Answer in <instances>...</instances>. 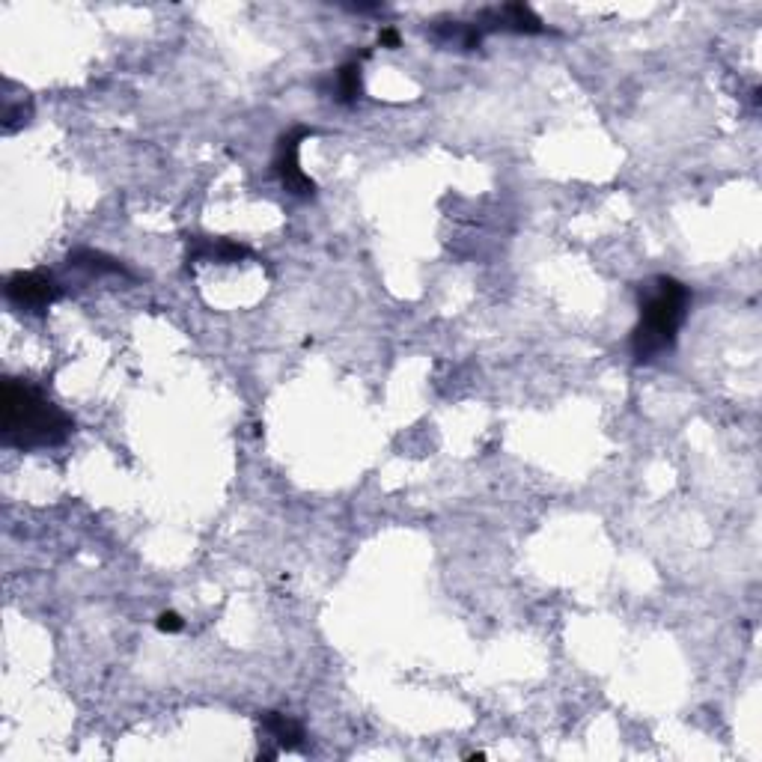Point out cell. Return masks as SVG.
Segmentation results:
<instances>
[{"mask_svg":"<svg viewBox=\"0 0 762 762\" xmlns=\"http://www.w3.org/2000/svg\"><path fill=\"white\" fill-rule=\"evenodd\" d=\"M259 727L262 733L277 742L280 751H298L304 745V730L298 721H292L289 715L283 712H259Z\"/></svg>","mask_w":762,"mask_h":762,"instance_id":"6","label":"cell"},{"mask_svg":"<svg viewBox=\"0 0 762 762\" xmlns=\"http://www.w3.org/2000/svg\"><path fill=\"white\" fill-rule=\"evenodd\" d=\"M191 259H209V262H224V265H233V262H242L245 256H251V251L239 242H230V239H203V236H194L191 239Z\"/></svg>","mask_w":762,"mask_h":762,"instance_id":"7","label":"cell"},{"mask_svg":"<svg viewBox=\"0 0 762 762\" xmlns=\"http://www.w3.org/2000/svg\"><path fill=\"white\" fill-rule=\"evenodd\" d=\"M474 24L480 33H498V30H504V33H545L542 18L524 3L489 6V9L477 12Z\"/></svg>","mask_w":762,"mask_h":762,"instance_id":"5","label":"cell"},{"mask_svg":"<svg viewBox=\"0 0 762 762\" xmlns=\"http://www.w3.org/2000/svg\"><path fill=\"white\" fill-rule=\"evenodd\" d=\"M155 626H158V632H164V635H176V632L185 629V620H182L176 611H164V614H158Z\"/></svg>","mask_w":762,"mask_h":762,"instance_id":"10","label":"cell"},{"mask_svg":"<svg viewBox=\"0 0 762 762\" xmlns=\"http://www.w3.org/2000/svg\"><path fill=\"white\" fill-rule=\"evenodd\" d=\"M69 265L84 268V271H90V274H128L123 262L99 254V251H75V254H69Z\"/></svg>","mask_w":762,"mask_h":762,"instance_id":"9","label":"cell"},{"mask_svg":"<svg viewBox=\"0 0 762 762\" xmlns=\"http://www.w3.org/2000/svg\"><path fill=\"white\" fill-rule=\"evenodd\" d=\"M75 429V420L57 408L39 387L6 379L0 393V438L15 450H42L63 444Z\"/></svg>","mask_w":762,"mask_h":762,"instance_id":"1","label":"cell"},{"mask_svg":"<svg viewBox=\"0 0 762 762\" xmlns=\"http://www.w3.org/2000/svg\"><path fill=\"white\" fill-rule=\"evenodd\" d=\"M313 128H292L286 134H280L277 140V152H274V173L280 176L283 188L295 197H313L316 194V182L301 170L298 164V149H301V140L310 137Z\"/></svg>","mask_w":762,"mask_h":762,"instance_id":"4","label":"cell"},{"mask_svg":"<svg viewBox=\"0 0 762 762\" xmlns=\"http://www.w3.org/2000/svg\"><path fill=\"white\" fill-rule=\"evenodd\" d=\"M637 295L640 319L632 331V358L635 364H655L673 352L679 340V328L691 307V289L670 274H655L640 283Z\"/></svg>","mask_w":762,"mask_h":762,"instance_id":"2","label":"cell"},{"mask_svg":"<svg viewBox=\"0 0 762 762\" xmlns=\"http://www.w3.org/2000/svg\"><path fill=\"white\" fill-rule=\"evenodd\" d=\"M399 33L393 30V27H381V33H379V45H384V48H399Z\"/></svg>","mask_w":762,"mask_h":762,"instance_id":"11","label":"cell"},{"mask_svg":"<svg viewBox=\"0 0 762 762\" xmlns=\"http://www.w3.org/2000/svg\"><path fill=\"white\" fill-rule=\"evenodd\" d=\"M361 90H364V84H361V60L355 57V60H349L346 66L337 69V78H334V99L343 102V105H349V102H355V99L361 96Z\"/></svg>","mask_w":762,"mask_h":762,"instance_id":"8","label":"cell"},{"mask_svg":"<svg viewBox=\"0 0 762 762\" xmlns=\"http://www.w3.org/2000/svg\"><path fill=\"white\" fill-rule=\"evenodd\" d=\"M3 295L12 307L24 313H45L63 292L54 274L45 271H15L3 283Z\"/></svg>","mask_w":762,"mask_h":762,"instance_id":"3","label":"cell"}]
</instances>
